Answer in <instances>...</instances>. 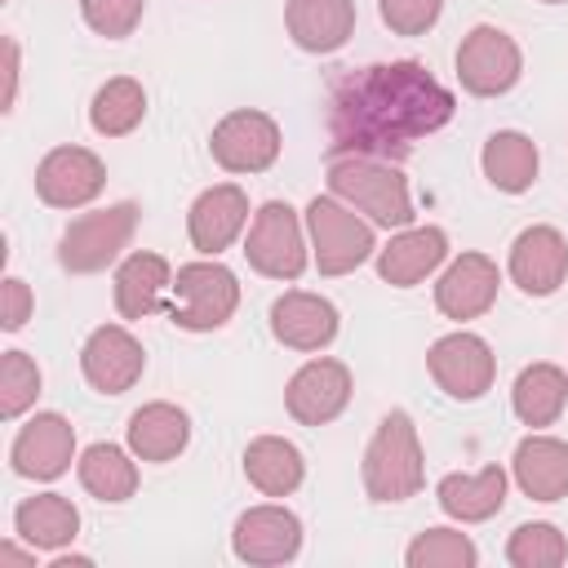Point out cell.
<instances>
[{
	"label": "cell",
	"instance_id": "cell-39",
	"mask_svg": "<svg viewBox=\"0 0 568 568\" xmlns=\"http://www.w3.org/2000/svg\"><path fill=\"white\" fill-rule=\"evenodd\" d=\"M31 559H36V546H31V550H18L13 541L0 546V564H31Z\"/></svg>",
	"mask_w": 568,
	"mask_h": 568
},
{
	"label": "cell",
	"instance_id": "cell-8",
	"mask_svg": "<svg viewBox=\"0 0 568 568\" xmlns=\"http://www.w3.org/2000/svg\"><path fill=\"white\" fill-rule=\"evenodd\" d=\"M519 75H524V53L501 27L479 22V27H470L462 36V44H457V80H462L466 93L501 98V93H510L519 84Z\"/></svg>",
	"mask_w": 568,
	"mask_h": 568
},
{
	"label": "cell",
	"instance_id": "cell-7",
	"mask_svg": "<svg viewBox=\"0 0 568 568\" xmlns=\"http://www.w3.org/2000/svg\"><path fill=\"white\" fill-rule=\"evenodd\" d=\"M244 257L257 275L266 280H297L311 262V244H306V222L284 204V200H266L244 235Z\"/></svg>",
	"mask_w": 568,
	"mask_h": 568
},
{
	"label": "cell",
	"instance_id": "cell-18",
	"mask_svg": "<svg viewBox=\"0 0 568 568\" xmlns=\"http://www.w3.org/2000/svg\"><path fill=\"white\" fill-rule=\"evenodd\" d=\"M337 328H342L337 306L328 297H320V293L288 288V293H280L271 302V333L288 351H324L337 337Z\"/></svg>",
	"mask_w": 568,
	"mask_h": 568
},
{
	"label": "cell",
	"instance_id": "cell-2",
	"mask_svg": "<svg viewBox=\"0 0 568 568\" xmlns=\"http://www.w3.org/2000/svg\"><path fill=\"white\" fill-rule=\"evenodd\" d=\"M359 479H364V493L368 501H408L422 493L426 484V457H422V439H417V426L404 408H390L368 448H364V466H359Z\"/></svg>",
	"mask_w": 568,
	"mask_h": 568
},
{
	"label": "cell",
	"instance_id": "cell-19",
	"mask_svg": "<svg viewBox=\"0 0 568 568\" xmlns=\"http://www.w3.org/2000/svg\"><path fill=\"white\" fill-rule=\"evenodd\" d=\"M244 226H248V195L235 182H217L200 191L186 213V235L204 257H217L222 248H231Z\"/></svg>",
	"mask_w": 568,
	"mask_h": 568
},
{
	"label": "cell",
	"instance_id": "cell-1",
	"mask_svg": "<svg viewBox=\"0 0 568 568\" xmlns=\"http://www.w3.org/2000/svg\"><path fill=\"white\" fill-rule=\"evenodd\" d=\"M453 111H457L453 89H444L413 58L346 71L328 93L333 155L399 160L422 138L439 133L453 120Z\"/></svg>",
	"mask_w": 568,
	"mask_h": 568
},
{
	"label": "cell",
	"instance_id": "cell-9",
	"mask_svg": "<svg viewBox=\"0 0 568 568\" xmlns=\"http://www.w3.org/2000/svg\"><path fill=\"white\" fill-rule=\"evenodd\" d=\"M426 368L435 377V386L448 395V399H484L493 390V377H497V355L493 346L479 337V333H444L430 351H426Z\"/></svg>",
	"mask_w": 568,
	"mask_h": 568
},
{
	"label": "cell",
	"instance_id": "cell-28",
	"mask_svg": "<svg viewBox=\"0 0 568 568\" xmlns=\"http://www.w3.org/2000/svg\"><path fill=\"white\" fill-rule=\"evenodd\" d=\"M479 164H484V178H488L497 191L524 195V191L537 182L541 155H537V142H532L528 133H519V129H497V133L484 142Z\"/></svg>",
	"mask_w": 568,
	"mask_h": 568
},
{
	"label": "cell",
	"instance_id": "cell-38",
	"mask_svg": "<svg viewBox=\"0 0 568 568\" xmlns=\"http://www.w3.org/2000/svg\"><path fill=\"white\" fill-rule=\"evenodd\" d=\"M4 58H9V67H4V111H13V98H18V71H22V53H18V40H4Z\"/></svg>",
	"mask_w": 568,
	"mask_h": 568
},
{
	"label": "cell",
	"instance_id": "cell-40",
	"mask_svg": "<svg viewBox=\"0 0 568 568\" xmlns=\"http://www.w3.org/2000/svg\"><path fill=\"white\" fill-rule=\"evenodd\" d=\"M89 564H93L89 555H58L53 559V568H89Z\"/></svg>",
	"mask_w": 568,
	"mask_h": 568
},
{
	"label": "cell",
	"instance_id": "cell-34",
	"mask_svg": "<svg viewBox=\"0 0 568 568\" xmlns=\"http://www.w3.org/2000/svg\"><path fill=\"white\" fill-rule=\"evenodd\" d=\"M40 395V368L27 351H4L0 359V417H22Z\"/></svg>",
	"mask_w": 568,
	"mask_h": 568
},
{
	"label": "cell",
	"instance_id": "cell-36",
	"mask_svg": "<svg viewBox=\"0 0 568 568\" xmlns=\"http://www.w3.org/2000/svg\"><path fill=\"white\" fill-rule=\"evenodd\" d=\"M377 13L395 36H426L439 22L444 0H377Z\"/></svg>",
	"mask_w": 568,
	"mask_h": 568
},
{
	"label": "cell",
	"instance_id": "cell-41",
	"mask_svg": "<svg viewBox=\"0 0 568 568\" xmlns=\"http://www.w3.org/2000/svg\"><path fill=\"white\" fill-rule=\"evenodd\" d=\"M541 4H564V0H541Z\"/></svg>",
	"mask_w": 568,
	"mask_h": 568
},
{
	"label": "cell",
	"instance_id": "cell-21",
	"mask_svg": "<svg viewBox=\"0 0 568 568\" xmlns=\"http://www.w3.org/2000/svg\"><path fill=\"white\" fill-rule=\"evenodd\" d=\"M284 27L302 53H337L355 36V0H288Z\"/></svg>",
	"mask_w": 568,
	"mask_h": 568
},
{
	"label": "cell",
	"instance_id": "cell-32",
	"mask_svg": "<svg viewBox=\"0 0 568 568\" xmlns=\"http://www.w3.org/2000/svg\"><path fill=\"white\" fill-rule=\"evenodd\" d=\"M404 564L408 568H475L479 564V550L457 528H426L404 550Z\"/></svg>",
	"mask_w": 568,
	"mask_h": 568
},
{
	"label": "cell",
	"instance_id": "cell-33",
	"mask_svg": "<svg viewBox=\"0 0 568 568\" xmlns=\"http://www.w3.org/2000/svg\"><path fill=\"white\" fill-rule=\"evenodd\" d=\"M506 559H510L515 568H555V564L568 559V541H564V532H559L555 524H546V519L519 524V528L510 532V541H506Z\"/></svg>",
	"mask_w": 568,
	"mask_h": 568
},
{
	"label": "cell",
	"instance_id": "cell-23",
	"mask_svg": "<svg viewBox=\"0 0 568 568\" xmlns=\"http://www.w3.org/2000/svg\"><path fill=\"white\" fill-rule=\"evenodd\" d=\"M435 501L457 524H484V519H493L506 506V470L497 462L475 470V475L453 470V475H444L435 484Z\"/></svg>",
	"mask_w": 568,
	"mask_h": 568
},
{
	"label": "cell",
	"instance_id": "cell-29",
	"mask_svg": "<svg viewBox=\"0 0 568 568\" xmlns=\"http://www.w3.org/2000/svg\"><path fill=\"white\" fill-rule=\"evenodd\" d=\"M568 404V373L559 364H528L519 377H515V390H510V408L524 426L541 430V426H555L559 413Z\"/></svg>",
	"mask_w": 568,
	"mask_h": 568
},
{
	"label": "cell",
	"instance_id": "cell-13",
	"mask_svg": "<svg viewBox=\"0 0 568 568\" xmlns=\"http://www.w3.org/2000/svg\"><path fill=\"white\" fill-rule=\"evenodd\" d=\"M106 164L89 146H53L36 164V195L49 209H84L102 195Z\"/></svg>",
	"mask_w": 568,
	"mask_h": 568
},
{
	"label": "cell",
	"instance_id": "cell-27",
	"mask_svg": "<svg viewBox=\"0 0 568 568\" xmlns=\"http://www.w3.org/2000/svg\"><path fill=\"white\" fill-rule=\"evenodd\" d=\"M13 532L36 550H62L80 532V510L62 493H36L22 497L13 510Z\"/></svg>",
	"mask_w": 568,
	"mask_h": 568
},
{
	"label": "cell",
	"instance_id": "cell-14",
	"mask_svg": "<svg viewBox=\"0 0 568 568\" xmlns=\"http://www.w3.org/2000/svg\"><path fill=\"white\" fill-rule=\"evenodd\" d=\"M346 404H351V368L328 355L306 359L284 386V408L302 426H328Z\"/></svg>",
	"mask_w": 568,
	"mask_h": 568
},
{
	"label": "cell",
	"instance_id": "cell-16",
	"mask_svg": "<svg viewBox=\"0 0 568 568\" xmlns=\"http://www.w3.org/2000/svg\"><path fill=\"white\" fill-rule=\"evenodd\" d=\"M497 288H501L497 262L488 253H462L435 280V306L444 320L466 324V320H479L497 302Z\"/></svg>",
	"mask_w": 568,
	"mask_h": 568
},
{
	"label": "cell",
	"instance_id": "cell-25",
	"mask_svg": "<svg viewBox=\"0 0 568 568\" xmlns=\"http://www.w3.org/2000/svg\"><path fill=\"white\" fill-rule=\"evenodd\" d=\"M164 288H173V271L160 253H129L115 271V311L120 320H146L160 311Z\"/></svg>",
	"mask_w": 568,
	"mask_h": 568
},
{
	"label": "cell",
	"instance_id": "cell-24",
	"mask_svg": "<svg viewBox=\"0 0 568 568\" xmlns=\"http://www.w3.org/2000/svg\"><path fill=\"white\" fill-rule=\"evenodd\" d=\"M124 439H129V453L138 462H173L191 444V417L178 404L155 399V404H142L129 417Z\"/></svg>",
	"mask_w": 568,
	"mask_h": 568
},
{
	"label": "cell",
	"instance_id": "cell-6",
	"mask_svg": "<svg viewBox=\"0 0 568 568\" xmlns=\"http://www.w3.org/2000/svg\"><path fill=\"white\" fill-rule=\"evenodd\" d=\"M240 306V280L231 266L213 262H186L178 266L173 280V302H169V320L186 333H213L222 328Z\"/></svg>",
	"mask_w": 568,
	"mask_h": 568
},
{
	"label": "cell",
	"instance_id": "cell-35",
	"mask_svg": "<svg viewBox=\"0 0 568 568\" xmlns=\"http://www.w3.org/2000/svg\"><path fill=\"white\" fill-rule=\"evenodd\" d=\"M146 0H80V18L89 22V31L106 36V40H124L133 36V27L142 22Z\"/></svg>",
	"mask_w": 568,
	"mask_h": 568
},
{
	"label": "cell",
	"instance_id": "cell-15",
	"mask_svg": "<svg viewBox=\"0 0 568 568\" xmlns=\"http://www.w3.org/2000/svg\"><path fill=\"white\" fill-rule=\"evenodd\" d=\"M75 462V426L62 417V413H36L18 435H13V448H9V466L22 475V479H58L67 475Z\"/></svg>",
	"mask_w": 568,
	"mask_h": 568
},
{
	"label": "cell",
	"instance_id": "cell-3",
	"mask_svg": "<svg viewBox=\"0 0 568 568\" xmlns=\"http://www.w3.org/2000/svg\"><path fill=\"white\" fill-rule=\"evenodd\" d=\"M328 191L337 200H346L351 209L368 213L373 226H413V195H408V178L390 164V160H373V155H333L328 160Z\"/></svg>",
	"mask_w": 568,
	"mask_h": 568
},
{
	"label": "cell",
	"instance_id": "cell-11",
	"mask_svg": "<svg viewBox=\"0 0 568 568\" xmlns=\"http://www.w3.org/2000/svg\"><path fill=\"white\" fill-rule=\"evenodd\" d=\"M231 550H235V559H244L253 568L293 564L302 550V519L275 501L248 506L231 528Z\"/></svg>",
	"mask_w": 568,
	"mask_h": 568
},
{
	"label": "cell",
	"instance_id": "cell-30",
	"mask_svg": "<svg viewBox=\"0 0 568 568\" xmlns=\"http://www.w3.org/2000/svg\"><path fill=\"white\" fill-rule=\"evenodd\" d=\"M75 475L84 484L89 497L98 501H129L138 493V466H133V453H124L120 444H89L75 462Z\"/></svg>",
	"mask_w": 568,
	"mask_h": 568
},
{
	"label": "cell",
	"instance_id": "cell-5",
	"mask_svg": "<svg viewBox=\"0 0 568 568\" xmlns=\"http://www.w3.org/2000/svg\"><path fill=\"white\" fill-rule=\"evenodd\" d=\"M133 231H138V204H133V200H120V204L80 213V217L62 231V240H58V266L71 271V275L106 271V266L129 248Z\"/></svg>",
	"mask_w": 568,
	"mask_h": 568
},
{
	"label": "cell",
	"instance_id": "cell-12",
	"mask_svg": "<svg viewBox=\"0 0 568 568\" xmlns=\"http://www.w3.org/2000/svg\"><path fill=\"white\" fill-rule=\"evenodd\" d=\"M146 368L142 342L124 324H98L80 346V373L98 395H124Z\"/></svg>",
	"mask_w": 568,
	"mask_h": 568
},
{
	"label": "cell",
	"instance_id": "cell-4",
	"mask_svg": "<svg viewBox=\"0 0 568 568\" xmlns=\"http://www.w3.org/2000/svg\"><path fill=\"white\" fill-rule=\"evenodd\" d=\"M306 222V235H311V257L320 266V275H351L355 266H364L373 253H377V240H373V222H364L346 200H337L333 191L328 195H315L302 213Z\"/></svg>",
	"mask_w": 568,
	"mask_h": 568
},
{
	"label": "cell",
	"instance_id": "cell-31",
	"mask_svg": "<svg viewBox=\"0 0 568 568\" xmlns=\"http://www.w3.org/2000/svg\"><path fill=\"white\" fill-rule=\"evenodd\" d=\"M142 115H146V89H142L133 75L106 80V84L93 93V102H89V124H93V133H102V138H124V133H133V129L142 124Z\"/></svg>",
	"mask_w": 568,
	"mask_h": 568
},
{
	"label": "cell",
	"instance_id": "cell-20",
	"mask_svg": "<svg viewBox=\"0 0 568 568\" xmlns=\"http://www.w3.org/2000/svg\"><path fill=\"white\" fill-rule=\"evenodd\" d=\"M444 257H448V235L439 226H404L399 235H390L386 248H377V275L390 288H413L430 271H439Z\"/></svg>",
	"mask_w": 568,
	"mask_h": 568
},
{
	"label": "cell",
	"instance_id": "cell-26",
	"mask_svg": "<svg viewBox=\"0 0 568 568\" xmlns=\"http://www.w3.org/2000/svg\"><path fill=\"white\" fill-rule=\"evenodd\" d=\"M244 479L262 493V497H288L302 488L306 479V462L297 453V444H288L284 435H257L244 448Z\"/></svg>",
	"mask_w": 568,
	"mask_h": 568
},
{
	"label": "cell",
	"instance_id": "cell-10",
	"mask_svg": "<svg viewBox=\"0 0 568 568\" xmlns=\"http://www.w3.org/2000/svg\"><path fill=\"white\" fill-rule=\"evenodd\" d=\"M209 155L226 173H262L280 160V124L266 111H226L209 133Z\"/></svg>",
	"mask_w": 568,
	"mask_h": 568
},
{
	"label": "cell",
	"instance_id": "cell-22",
	"mask_svg": "<svg viewBox=\"0 0 568 568\" xmlns=\"http://www.w3.org/2000/svg\"><path fill=\"white\" fill-rule=\"evenodd\" d=\"M510 475L524 497L532 501H559L568 497V444L555 435H528L515 444Z\"/></svg>",
	"mask_w": 568,
	"mask_h": 568
},
{
	"label": "cell",
	"instance_id": "cell-17",
	"mask_svg": "<svg viewBox=\"0 0 568 568\" xmlns=\"http://www.w3.org/2000/svg\"><path fill=\"white\" fill-rule=\"evenodd\" d=\"M510 280L528 297H550L568 280V240L555 226H528L510 244Z\"/></svg>",
	"mask_w": 568,
	"mask_h": 568
},
{
	"label": "cell",
	"instance_id": "cell-37",
	"mask_svg": "<svg viewBox=\"0 0 568 568\" xmlns=\"http://www.w3.org/2000/svg\"><path fill=\"white\" fill-rule=\"evenodd\" d=\"M31 311H36V297H31V288L18 280V275H9L4 280V306H0V328L4 333H18L27 320H31Z\"/></svg>",
	"mask_w": 568,
	"mask_h": 568
}]
</instances>
